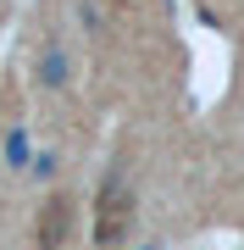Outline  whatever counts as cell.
Masks as SVG:
<instances>
[{
    "mask_svg": "<svg viewBox=\"0 0 244 250\" xmlns=\"http://www.w3.org/2000/svg\"><path fill=\"white\" fill-rule=\"evenodd\" d=\"M128 223H133V200H128L122 178L111 172L106 189H100V223H94V239H100V245H117L122 233H128Z\"/></svg>",
    "mask_w": 244,
    "mask_h": 250,
    "instance_id": "obj_1",
    "label": "cell"
},
{
    "mask_svg": "<svg viewBox=\"0 0 244 250\" xmlns=\"http://www.w3.org/2000/svg\"><path fill=\"white\" fill-rule=\"evenodd\" d=\"M67 217H73V200H67V195H56V200L45 206V223H39V250H56V245H61Z\"/></svg>",
    "mask_w": 244,
    "mask_h": 250,
    "instance_id": "obj_2",
    "label": "cell"
}]
</instances>
